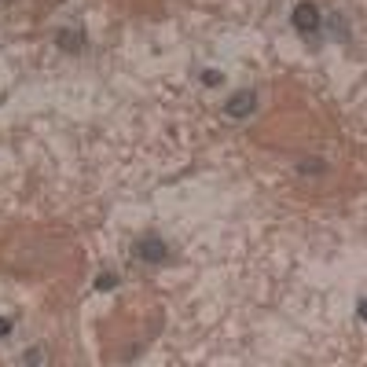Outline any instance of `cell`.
Here are the masks:
<instances>
[{"label":"cell","mask_w":367,"mask_h":367,"mask_svg":"<svg viewBox=\"0 0 367 367\" xmlns=\"http://www.w3.org/2000/svg\"><path fill=\"white\" fill-rule=\"evenodd\" d=\"M291 26L305 37L309 44H320V30H323V19H320V8L309 4V0H301V4L291 11Z\"/></svg>","instance_id":"1"},{"label":"cell","mask_w":367,"mask_h":367,"mask_svg":"<svg viewBox=\"0 0 367 367\" xmlns=\"http://www.w3.org/2000/svg\"><path fill=\"white\" fill-rule=\"evenodd\" d=\"M136 261H143V265H165L169 261V246L162 235H140L136 246H133Z\"/></svg>","instance_id":"2"},{"label":"cell","mask_w":367,"mask_h":367,"mask_svg":"<svg viewBox=\"0 0 367 367\" xmlns=\"http://www.w3.org/2000/svg\"><path fill=\"white\" fill-rule=\"evenodd\" d=\"M257 107V92L254 88H246V92H235V96L225 103V114L235 117V122H243V117H250Z\"/></svg>","instance_id":"3"},{"label":"cell","mask_w":367,"mask_h":367,"mask_svg":"<svg viewBox=\"0 0 367 367\" xmlns=\"http://www.w3.org/2000/svg\"><path fill=\"white\" fill-rule=\"evenodd\" d=\"M56 44H59V48H67V51H81V48H85V33L77 30V26H70V30L63 26V30L56 33Z\"/></svg>","instance_id":"4"},{"label":"cell","mask_w":367,"mask_h":367,"mask_svg":"<svg viewBox=\"0 0 367 367\" xmlns=\"http://www.w3.org/2000/svg\"><path fill=\"white\" fill-rule=\"evenodd\" d=\"M327 26H331V30H327V33H334V37H338V41H342V44L349 41V30H345V19H342V15H338V11H334V15H331V19H327Z\"/></svg>","instance_id":"5"},{"label":"cell","mask_w":367,"mask_h":367,"mask_svg":"<svg viewBox=\"0 0 367 367\" xmlns=\"http://www.w3.org/2000/svg\"><path fill=\"white\" fill-rule=\"evenodd\" d=\"M114 286H117V275H114V272L96 275V291H114Z\"/></svg>","instance_id":"6"},{"label":"cell","mask_w":367,"mask_h":367,"mask_svg":"<svg viewBox=\"0 0 367 367\" xmlns=\"http://www.w3.org/2000/svg\"><path fill=\"white\" fill-rule=\"evenodd\" d=\"M202 85H225V74L220 70H202Z\"/></svg>","instance_id":"7"},{"label":"cell","mask_w":367,"mask_h":367,"mask_svg":"<svg viewBox=\"0 0 367 367\" xmlns=\"http://www.w3.org/2000/svg\"><path fill=\"white\" fill-rule=\"evenodd\" d=\"M297 173H323V162H301Z\"/></svg>","instance_id":"8"},{"label":"cell","mask_w":367,"mask_h":367,"mask_svg":"<svg viewBox=\"0 0 367 367\" xmlns=\"http://www.w3.org/2000/svg\"><path fill=\"white\" fill-rule=\"evenodd\" d=\"M11 331H15V323H11L8 316H0V342H4V338H8Z\"/></svg>","instance_id":"9"},{"label":"cell","mask_w":367,"mask_h":367,"mask_svg":"<svg viewBox=\"0 0 367 367\" xmlns=\"http://www.w3.org/2000/svg\"><path fill=\"white\" fill-rule=\"evenodd\" d=\"M22 360H26V364H33V360H37V364H41L44 357H41V349H26V357H22Z\"/></svg>","instance_id":"10"},{"label":"cell","mask_w":367,"mask_h":367,"mask_svg":"<svg viewBox=\"0 0 367 367\" xmlns=\"http://www.w3.org/2000/svg\"><path fill=\"white\" fill-rule=\"evenodd\" d=\"M357 320L367 323V297H360V305H357Z\"/></svg>","instance_id":"11"}]
</instances>
